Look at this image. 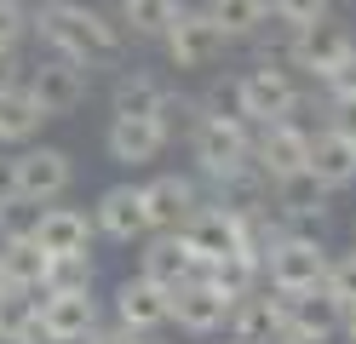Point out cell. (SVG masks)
<instances>
[{
	"instance_id": "b9f144b4",
	"label": "cell",
	"mask_w": 356,
	"mask_h": 344,
	"mask_svg": "<svg viewBox=\"0 0 356 344\" xmlns=\"http://www.w3.org/2000/svg\"><path fill=\"white\" fill-rule=\"evenodd\" d=\"M339 333H345V344H356V304H345V321H339Z\"/></svg>"
},
{
	"instance_id": "44dd1931",
	"label": "cell",
	"mask_w": 356,
	"mask_h": 344,
	"mask_svg": "<svg viewBox=\"0 0 356 344\" xmlns=\"http://www.w3.org/2000/svg\"><path fill=\"white\" fill-rule=\"evenodd\" d=\"M92 236H98V224L81 213V206H40V229H35V241L40 252H92Z\"/></svg>"
},
{
	"instance_id": "5b68a950",
	"label": "cell",
	"mask_w": 356,
	"mask_h": 344,
	"mask_svg": "<svg viewBox=\"0 0 356 344\" xmlns=\"http://www.w3.org/2000/svg\"><path fill=\"white\" fill-rule=\"evenodd\" d=\"M24 92L40 104V115H47V121H63V115H75V109L86 104V92H92V69H86V63H75V58L47 52V58L29 69Z\"/></svg>"
},
{
	"instance_id": "8fae6325",
	"label": "cell",
	"mask_w": 356,
	"mask_h": 344,
	"mask_svg": "<svg viewBox=\"0 0 356 344\" xmlns=\"http://www.w3.org/2000/svg\"><path fill=\"white\" fill-rule=\"evenodd\" d=\"M178 236H184V247L195 252V264H218L225 259V252H236V247H248V236H241V218L236 213H225V206L218 201H202L195 206V218L178 229Z\"/></svg>"
},
{
	"instance_id": "ee69618b",
	"label": "cell",
	"mask_w": 356,
	"mask_h": 344,
	"mask_svg": "<svg viewBox=\"0 0 356 344\" xmlns=\"http://www.w3.org/2000/svg\"><path fill=\"white\" fill-rule=\"evenodd\" d=\"M0 287H6V281H0Z\"/></svg>"
},
{
	"instance_id": "d6a6232c",
	"label": "cell",
	"mask_w": 356,
	"mask_h": 344,
	"mask_svg": "<svg viewBox=\"0 0 356 344\" xmlns=\"http://www.w3.org/2000/svg\"><path fill=\"white\" fill-rule=\"evenodd\" d=\"M29 29H35V12L24 0H0V46H24Z\"/></svg>"
},
{
	"instance_id": "f1b7e54d",
	"label": "cell",
	"mask_w": 356,
	"mask_h": 344,
	"mask_svg": "<svg viewBox=\"0 0 356 344\" xmlns=\"http://www.w3.org/2000/svg\"><path fill=\"white\" fill-rule=\"evenodd\" d=\"M207 12L230 40H253L270 23V0H207Z\"/></svg>"
},
{
	"instance_id": "4fadbf2b",
	"label": "cell",
	"mask_w": 356,
	"mask_h": 344,
	"mask_svg": "<svg viewBox=\"0 0 356 344\" xmlns=\"http://www.w3.org/2000/svg\"><path fill=\"white\" fill-rule=\"evenodd\" d=\"M92 224L98 236L109 241H138L149 236V206H144V183H109L92 206Z\"/></svg>"
},
{
	"instance_id": "603a6c76",
	"label": "cell",
	"mask_w": 356,
	"mask_h": 344,
	"mask_svg": "<svg viewBox=\"0 0 356 344\" xmlns=\"http://www.w3.org/2000/svg\"><path fill=\"white\" fill-rule=\"evenodd\" d=\"M167 98V81L155 69H121L109 86V115H155Z\"/></svg>"
},
{
	"instance_id": "9a60e30c",
	"label": "cell",
	"mask_w": 356,
	"mask_h": 344,
	"mask_svg": "<svg viewBox=\"0 0 356 344\" xmlns=\"http://www.w3.org/2000/svg\"><path fill=\"white\" fill-rule=\"evenodd\" d=\"M104 149L115 167H144V161H155L167 149V132L155 126V115H109Z\"/></svg>"
},
{
	"instance_id": "ffe728a7",
	"label": "cell",
	"mask_w": 356,
	"mask_h": 344,
	"mask_svg": "<svg viewBox=\"0 0 356 344\" xmlns=\"http://www.w3.org/2000/svg\"><path fill=\"white\" fill-rule=\"evenodd\" d=\"M327 183H316L310 172H293V178H276L270 183V201H276V213L287 229H305V224H322L327 218Z\"/></svg>"
},
{
	"instance_id": "1f68e13d",
	"label": "cell",
	"mask_w": 356,
	"mask_h": 344,
	"mask_svg": "<svg viewBox=\"0 0 356 344\" xmlns=\"http://www.w3.org/2000/svg\"><path fill=\"white\" fill-rule=\"evenodd\" d=\"M35 229H40V201H24V195L0 201V247L6 241H35Z\"/></svg>"
},
{
	"instance_id": "30bf717a",
	"label": "cell",
	"mask_w": 356,
	"mask_h": 344,
	"mask_svg": "<svg viewBox=\"0 0 356 344\" xmlns=\"http://www.w3.org/2000/svg\"><path fill=\"white\" fill-rule=\"evenodd\" d=\"M305 161H310V132L299 121H270V126L253 132V167L270 178V183L305 172Z\"/></svg>"
},
{
	"instance_id": "ba28073f",
	"label": "cell",
	"mask_w": 356,
	"mask_h": 344,
	"mask_svg": "<svg viewBox=\"0 0 356 344\" xmlns=\"http://www.w3.org/2000/svg\"><path fill=\"white\" fill-rule=\"evenodd\" d=\"M350 52H356L350 29H345V23H333V17H322V23H305V29H293V58H287V63L305 69V75H316V81H327Z\"/></svg>"
},
{
	"instance_id": "4316f807",
	"label": "cell",
	"mask_w": 356,
	"mask_h": 344,
	"mask_svg": "<svg viewBox=\"0 0 356 344\" xmlns=\"http://www.w3.org/2000/svg\"><path fill=\"white\" fill-rule=\"evenodd\" d=\"M47 264H52V252H40V241H6L0 247V281L6 287L40 293L47 287Z\"/></svg>"
},
{
	"instance_id": "e575fe53",
	"label": "cell",
	"mask_w": 356,
	"mask_h": 344,
	"mask_svg": "<svg viewBox=\"0 0 356 344\" xmlns=\"http://www.w3.org/2000/svg\"><path fill=\"white\" fill-rule=\"evenodd\" d=\"M327 293L339 298V304H356V252H345V259L327 264Z\"/></svg>"
},
{
	"instance_id": "e0dca14e",
	"label": "cell",
	"mask_w": 356,
	"mask_h": 344,
	"mask_svg": "<svg viewBox=\"0 0 356 344\" xmlns=\"http://www.w3.org/2000/svg\"><path fill=\"white\" fill-rule=\"evenodd\" d=\"M138 275H149L155 287H184L190 275H202V264H195V252L184 247V236L178 229H155L149 247H144V259H138Z\"/></svg>"
},
{
	"instance_id": "4dcf8cb0",
	"label": "cell",
	"mask_w": 356,
	"mask_h": 344,
	"mask_svg": "<svg viewBox=\"0 0 356 344\" xmlns=\"http://www.w3.org/2000/svg\"><path fill=\"white\" fill-rule=\"evenodd\" d=\"M92 287V252H58L47 264V287L40 293H86Z\"/></svg>"
},
{
	"instance_id": "d4e9b609",
	"label": "cell",
	"mask_w": 356,
	"mask_h": 344,
	"mask_svg": "<svg viewBox=\"0 0 356 344\" xmlns=\"http://www.w3.org/2000/svg\"><path fill=\"white\" fill-rule=\"evenodd\" d=\"M339 321H345V304H339L327 287H316V293H287V327H310V333L333 338V333H339Z\"/></svg>"
},
{
	"instance_id": "2e32d148",
	"label": "cell",
	"mask_w": 356,
	"mask_h": 344,
	"mask_svg": "<svg viewBox=\"0 0 356 344\" xmlns=\"http://www.w3.org/2000/svg\"><path fill=\"white\" fill-rule=\"evenodd\" d=\"M40 327H47L52 344H81L98 327V298L86 293H40Z\"/></svg>"
},
{
	"instance_id": "d590c367",
	"label": "cell",
	"mask_w": 356,
	"mask_h": 344,
	"mask_svg": "<svg viewBox=\"0 0 356 344\" xmlns=\"http://www.w3.org/2000/svg\"><path fill=\"white\" fill-rule=\"evenodd\" d=\"M24 81H29V69H24V58H17V46H0V98L17 92Z\"/></svg>"
},
{
	"instance_id": "8d00e7d4",
	"label": "cell",
	"mask_w": 356,
	"mask_h": 344,
	"mask_svg": "<svg viewBox=\"0 0 356 344\" xmlns=\"http://www.w3.org/2000/svg\"><path fill=\"white\" fill-rule=\"evenodd\" d=\"M81 344H149V333H132V327H121V321H115V327H92Z\"/></svg>"
},
{
	"instance_id": "74e56055",
	"label": "cell",
	"mask_w": 356,
	"mask_h": 344,
	"mask_svg": "<svg viewBox=\"0 0 356 344\" xmlns=\"http://www.w3.org/2000/svg\"><path fill=\"white\" fill-rule=\"evenodd\" d=\"M322 86L333 92V98H356V52H350V58H345L339 69H333V75H327Z\"/></svg>"
},
{
	"instance_id": "f546056e",
	"label": "cell",
	"mask_w": 356,
	"mask_h": 344,
	"mask_svg": "<svg viewBox=\"0 0 356 344\" xmlns=\"http://www.w3.org/2000/svg\"><path fill=\"white\" fill-rule=\"evenodd\" d=\"M202 121H207V104L190 98V92H172V86H167L161 109H155V126L167 132V144H172V138H195V126H202Z\"/></svg>"
},
{
	"instance_id": "83f0119b",
	"label": "cell",
	"mask_w": 356,
	"mask_h": 344,
	"mask_svg": "<svg viewBox=\"0 0 356 344\" xmlns=\"http://www.w3.org/2000/svg\"><path fill=\"white\" fill-rule=\"evenodd\" d=\"M178 12H184V0H121V29L127 35H144V40H161Z\"/></svg>"
},
{
	"instance_id": "484cf974",
	"label": "cell",
	"mask_w": 356,
	"mask_h": 344,
	"mask_svg": "<svg viewBox=\"0 0 356 344\" xmlns=\"http://www.w3.org/2000/svg\"><path fill=\"white\" fill-rule=\"evenodd\" d=\"M40 126H47V115H40V104L29 98L24 86L0 98V144H6V149L35 144V138H40Z\"/></svg>"
},
{
	"instance_id": "d6986e66",
	"label": "cell",
	"mask_w": 356,
	"mask_h": 344,
	"mask_svg": "<svg viewBox=\"0 0 356 344\" xmlns=\"http://www.w3.org/2000/svg\"><path fill=\"white\" fill-rule=\"evenodd\" d=\"M144 206H149V229H184L195 218V206H202V195H195L190 178L161 172V178L144 183Z\"/></svg>"
},
{
	"instance_id": "9c48e42d",
	"label": "cell",
	"mask_w": 356,
	"mask_h": 344,
	"mask_svg": "<svg viewBox=\"0 0 356 344\" xmlns=\"http://www.w3.org/2000/svg\"><path fill=\"white\" fill-rule=\"evenodd\" d=\"M230 310H236V298L218 293L207 275H190L184 287H172V321H178L184 333H195V338L230 327Z\"/></svg>"
},
{
	"instance_id": "60d3db41",
	"label": "cell",
	"mask_w": 356,
	"mask_h": 344,
	"mask_svg": "<svg viewBox=\"0 0 356 344\" xmlns=\"http://www.w3.org/2000/svg\"><path fill=\"white\" fill-rule=\"evenodd\" d=\"M276 344H327V338H322V333H310V327H282Z\"/></svg>"
},
{
	"instance_id": "ab89813d",
	"label": "cell",
	"mask_w": 356,
	"mask_h": 344,
	"mask_svg": "<svg viewBox=\"0 0 356 344\" xmlns=\"http://www.w3.org/2000/svg\"><path fill=\"white\" fill-rule=\"evenodd\" d=\"M12 195H17V161L0 155V201H12Z\"/></svg>"
},
{
	"instance_id": "5bb4252c",
	"label": "cell",
	"mask_w": 356,
	"mask_h": 344,
	"mask_svg": "<svg viewBox=\"0 0 356 344\" xmlns=\"http://www.w3.org/2000/svg\"><path fill=\"white\" fill-rule=\"evenodd\" d=\"M115 321L132 333H155L172 321V293L155 287L149 275H127V281L115 287Z\"/></svg>"
},
{
	"instance_id": "cb8c5ba5",
	"label": "cell",
	"mask_w": 356,
	"mask_h": 344,
	"mask_svg": "<svg viewBox=\"0 0 356 344\" xmlns=\"http://www.w3.org/2000/svg\"><path fill=\"white\" fill-rule=\"evenodd\" d=\"M202 275H207V281H213L218 293L248 298V293L259 287V275H264V252H259V247H236V252H225L218 264H207Z\"/></svg>"
},
{
	"instance_id": "7a4b0ae2",
	"label": "cell",
	"mask_w": 356,
	"mask_h": 344,
	"mask_svg": "<svg viewBox=\"0 0 356 344\" xmlns=\"http://www.w3.org/2000/svg\"><path fill=\"white\" fill-rule=\"evenodd\" d=\"M327 247L316 236H305V229H287L264 247V281L276 293H316L327 287Z\"/></svg>"
},
{
	"instance_id": "7402d4cb",
	"label": "cell",
	"mask_w": 356,
	"mask_h": 344,
	"mask_svg": "<svg viewBox=\"0 0 356 344\" xmlns=\"http://www.w3.org/2000/svg\"><path fill=\"white\" fill-rule=\"evenodd\" d=\"M0 338L6 344H52L47 327H40V293L0 287Z\"/></svg>"
},
{
	"instance_id": "8992f818",
	"label": "cell",
	"mask_w": 356,
	"mask_h": 344,
	"mask_svg": "<svg viewBox=\"0 0 356 344\" xmlns=\"http://www.w3.org/2000/svg\"><path fill=\"white\" fill-rule=\"evenodd\" d=\"M161 40H167L172 69H213L218 58H225V46H230V35L213 23L207 6H184V12H178V23H172Z\"/></svg>"
},
{
	"instance_id": "7c38bea8",
	"label": "cell",
	"mask_w": 356,
	"mask_h": 344,
	"mask_svg": "<svg viewBox=\"0 0 356 344\" xmlns=\"http://www.w3.org/2000/svg\"><path fill=\"white\" fill-rule=\"evenodd\" d=\"M287 327V293L253 287L248 298H236L230 310V344H276Z\"/></svg>"
},
{
	"instance_id": "f35d334b",
	"label": "cell",
	"mask_w": 356,
	"mask_h": 344,
	"mask_svg": "<svg viewBox=\"0 0 356 344\" xmlns=\"http://www.w3.org/2000/svg\"><path fill=\"white\" fill-rule=\"evenodd\" d=\"M327 126H339L345 138H356V98H333V115H327Z\"/></svg>"
},
{
	"instance_id": "52a82bcc",
	"label": "cell",
	"mask_w": 356,
	"mask_h": 344,
	"mask_svg": "<svg viewBox=\"0 0 356 344\" xmlns=\"http://www.w3.org/2000/svg\"><path fill=\"white\" fill-rule=\"evenodd\" d=\"M12 161H17V195L24 201L52 206L75 183V161H70V149H58V144H24Z\"/></svg>"
},
{
	"instance_id": "836d02e7",
	"label": "cell",
	"mask_w": 356,
	"mask_h": 344,
	"mask_svg": "<svg viewBox=\"0 0 356 344\" xmlns=\"http://www.w3.org/2000/svg\"><path fill=\"white\" fill-rule=\"evenodd\" d=\"M270 17L305 29V23H322V17H327V0H270Z\"/></svg>"
},
{
	"instance_id": "6da1fadb",
	"label": "cell",
	"mask_w": 356,
	"mask_h": 344,
	"mask_svg": "<svg viewBox=\"0 0 356 344\" xmlns=\"http://www.w3.org/2000/svg\"><path fill=\"white\" fill-rule=\"evenodd\" d=\"M40 46L58 58H75V63H115L121 58V23L98 12V6H86V0H40V12H35V29Z\"/></svg>"
},
{
	"instance_id": "7bdbcfd3",
	"label": "cell",
	"mask_w": 356,
	"mask_h": 344,
	"mask_svg": "<svg viewBox=\"0 0 356 344\" xmlns=\"http://www.w3.org/2000/svg\"><path fill=\"white\" fill-rule=\"evenodd\" d=\"M0 344H6V338H0Z\"/></svg>"
},
{
	"instance_id": "277c9868",
	"label": "cell",
	"mask_w": 356,
	"mask_h": 344,
	"mask_svg": "<svg viewBox=\"0 0 356 344\" xmlns=\"http://www.w3.org/2000/svg\"><path fill=\"white\" fill-rule=\"evenodd\" d=\"M253 121H241V115H207L202 126H195L190 149H195V167H202L213 183L230 178L241 167H253Z\"/></svg>"
},
{
	"instance_id": "ac0fdd59",
	"label": "cell",
	"mask_w": 356,
	"mask_h": 344,
	"mask_svg": "<svg viewBox=\"0 0 356 344\" xmlns=\"http://www.w3.org/2000/svg\"><path fill=\"white\" fill-rule=\"evenodd\" d=\"M305 172L327 183V190H350L356 183V138H345L339 126H322V132H310V161H305Z\"/></svg>"
},
{
	"instance_id": "3957f363",
	"label": "cell",
	"mask_w": 356,
	"mask_h": 344,
	"mask_svg": "<svg viewBox=\"0 0 356 344\" xmlns=\"http://www.w3.org/2000/svg\"><path fill=\"white\" fill-rule=\"evenodd\" d=\"M299 98H305V92H299V81H293V69H287V63H253V69H241V75H236L241 121H253V126L293 121Z\"/></svg>"
}]
</instances>
